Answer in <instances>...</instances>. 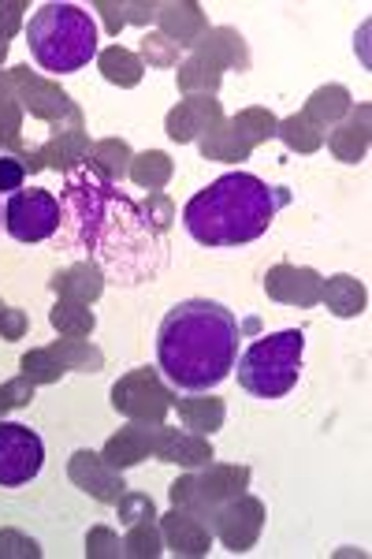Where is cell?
I'll list each match as a JSON object with an SVG mask.
<instances>
[{
    "mask_svg": "<svg viewBox=\"0 0 372 559\" xmlns=\"http://www.w3.org/2000/svg\"><path fill=\"white\" fill-rule=\"evenodd\" d=\"M0 310H4V302H0Z\"/></svg>",
    "mask_w": 372,
    "mask_h": 559,
    "instance_id": "obj_42",
    "label": "cell"
},
{
    "mask_svg": "<svg viewBox=\"0 0 372 559\" xmlns=\"http://www.w3.org/2000/svg\"><path fill=\"white\" fill-rule=\"evenodd\" d=\"M57 250L89 258V265L120 287L153 284L168 261L165 231H157L145 205L123 194L89 160L63 179Z\"/></svg>",
    "mask_w": 372,
    "mask_h": 559,
    "instance_id": "obj_1",
    "label": "cell"
},
{
    "mask_svg": "<svg viewBox=\"0 0 372 559\" xmlns=\"http://www.w3.org/2000/svg\"><path fill=\"white\" fill-rule=\"evenodd\" d=\"M142 519H153V500L149 496H120V522L123 526H134Z\"/></svg>",
    "mask_w": 372,
    "mask_h": 559,
    "instance_id": "obj_36",
    "label": "cell"
},
{
    "mask_svg": "<svg viewBox=\"0 0 372 559\" xmlns=\"http://www.w3.org/2000/svg\"><path fill=\"white\" fill-rule=\"evenodd\" d=\"M213 123H220V105L213 97H194V102H183L168 116V134L176 142H190L194 134L213 128Z\"/></svg>",
    "mask_w": 372,
    "mask_h": 559,
    "instance_id": "obj_16",
    "label": "cell"
},
{
    "mask_svg": "<svg viewBox=\"0 0 372 559\" xmlns=\"http://www.w3.org/2000/svg\"><path fill=\"white\" fill-rule=\"evenodd\" d=\"M0 556H41V548L34 545V540L12 534V530H4V534H0Z\"/></svg>",
    "mask_w": 372,
    "mask_h": 559,
    "instance_id": "obj_40",
    "label": "cell"
},
{
    "mask_svg": "<svg viewBox=\"0 0 372 559\" xmlns=\"http://www.w3.org/2000/svg\"><path fill=\"white\" fill-rule=\"evenodd\" d=\"M26 332V313L23 310H0V336L20 340Z\"/></svg>",
    "mask_w": 372,
    "mask_h": 559,
    "instance_id": "obj_41",
    "label": "cell"
},
{
    "mask_svg": "<svg viewBox=\"0 0 372 559\" xmlns=\"http://www.w3.org/2000/svg\"><path fill=\"white\" fill-rule=\"evenodd\" d=\"M153 455L160 463H179V466H208L213 463V444L202 440L197 432H179V429H157L153 432Z\"/></svg>",
    "mask_w": 372,
    "mask_h": 559,
    "instance_id": "obj_14",
    "label": "cell"
},
{
    "mask_svg": "<svg viewBox=\"0 0 372 559\" xmlns=\"http://www.w3.org/2000/svg\"><path fill=\"white\" fill-rule=\"evenodd\" d=\"M57 358L68 369H83V373H97L101 369V362H105V355L97 347H89V344H83V340H60L57 347Z\"/></svg>",
    "mask_w": 372,
    "mask_h": 559,
    "instance_id": "obj_28",
    "label": "cell"
},
{
    "mask_svg": "<svg viewBox=\"0 0 372 559\" xmlns=\"http://www.w3.org/2000/svg\"><path fill=\"white\" fill-rule=\"evenodd\" d=\"M26 45L41 71L71 75L97 57V23L83 4H41L26 23Z\"/></svg>",
    "mask_w": 372,
    "mask_h": 559,
    "instance_id": "obj_4",
    "label": "cell"
},
{
    "mask_svg": "<svg viewBox=\"0 0 372 559\" xmlns=\"http://www.w3.org/2000/svg\"><path fill=\"white\" fill-rule=\"evenodd\" d=\"M23 377L34 384H49V381H60L63 373H68V366L57 358V350L52 347H41V350H31V355H23Z\"/></svg>",
    "mask_w": 372,
    "mask_h": 559,
    "instance_id": "obj_23",
    "label": "cell"
},
{
    "mask_svg": "<svg viewBox=\"0 0 372 559\" xmlns=\"http://www.w3.org/2000/svg\"><path fill=\"white\" fill-rule=\"evenodd\" d=\"M287 202V187H268L250 173H228L183 205V228L202 247H247L265 236Z\"/></svg>",
    "mask_w": 372,
    "mask_h": 559,
    "instance_id": "obj_3",
    "label": "cell"
},
{
    "mask_svg": "<svg viewBox=\"0 0 372 559\" xmlns=\"http://www.w3.org/2000/svg\"><path fill=\"white\" fill-rule=\"evenodd\" d=\"M160 534H165L168 548L176 556H205L208 545H213L208 522H202L197 515H190V511H183V508H176L171 515H165V526H160Z\"/></svg>",
    "mask_w": 372,
    "mask_h": 559,
    "instance_id": "obj_15",
    "label": "cell"
},
{
    "mask_svg": "<svg viewBox=\"0 0 372 559\" xmlns=\"http://www.w3.org/2000/svg\"><path fill=\"white\" fill-rule=\"evenodd\" d=\"M89 142H86V134L83 131H63L57 142H49V146H45L38 157L41 160H49L52 168H63V173H71V168H79V165H86L89 160Z\"/></svg>",
    "mask_w": 372,
    "mask_h": 559,
    "instance_id": "obj_20",
    "label": "cell"
},
{
    "mask_svg": "<svg viewBox=\"0 0 372 559\" xmlns=\"http://www.w3.org/2000/svg\"><path fill=\"white\" fill-rule=\"evenodd\" d=\"M321 287H324V280L316 276L313 269L279 265L265 276V292L272 299L290 302V306H316L321 302Z\"/></svg>",
    "mask_w": 372,
    "mask_h": 559,
    "instance_id": "obj_12",
    "label": "cell"
},
{
    "mask_svg": "<svg viewBox=\"0 0 372 559\" xmlns=\"http://www.w3.org/2000/svg\"><path fill=\"white\" fill-rule=\"evenodd\" d=\"M302 350H305V332L302 329H284L261 336L242 350L239 362V384L257 400H284L287 392L298 388L302 377Z\"/></svg>",
    "mask_w": 372,
    "mask_h": 559,
    "instance_id": "obj_5",
    "label": "cell"
},
{
    "mask_svg": "<svg viewBox=\"0 0 372 559\" xmlns=\"http://www.w3.org/2000/svg\"><path fill=\"white\" fill-rule=\"evenodd\" d=\"M86 545H89L86 548L89 556H120L123 552V545L116 540V534H112V530H105V526H97L94 534H89Z\"/></svg>",
    "mask_w": 372,
    "mask_h": 559,
    "instance_id": "obj_38",
    "label": "cell"
},
{
    "mask_svg": "<svg viewBox=\"0 0 372 559\" xmlns=\"http://www.w3.org/2000/svg\"><path fill=\"white\" fill-rule=\"evenodd\" d=\"M52 292L60 295V299L68 302H94L97 295L105 292V276L97 265H75L68 269V273H57L52 276Z\"/></svg>",
    "mask_w": 372,
    "mask_h": 559,
    "instance_id": "obj_18",
    "label": "cell"
},
{
    "mask_svg": "<svg viewBox=\"0 0 372 559\" xmlns=\"http://www.w3.org/2000/svg\"><path fill=\"white\" fill-rule=\"evenodd\" d=\"M179 418L187 429H194L197 437L220 429L224 421V403L220 400H179Z\"/></svg>",
    "mask_w": 372,
    "mask_h": 559,
    "instance_id": "obj_21",
    "label": "cell"
},
{
    "mask_svg": "<svg viewBox=\"0 0 372 559\" xmlns=\"http://www.w3.org/2000/svg\"><path fill=\"white\" fill-rule=\"evenodd\" d=\"M23 176H26V165L20 157H4L0 153V191H23Z\"/></svg>",
    "mask_w": 372,
    "mask_h": 559,
    "instance_id": "obj_37",
    "label": "cell"
},
{
    "mask_svg": "<svg viewBox=\"0 0 372 559\" xmlns=\"http://www.w3.org/2000/svg\"><path fill=\"white\" fill-rule=\"evenodd\" d=\"M247 481H250L247 466H213L208 463V474L183 477V481L171 485V503L190 511V515H197L202 522H208L224 500H231V496H239L247 489Z\"/></svg>",
    "mask_w": 372,
    "mask_h": 559,
    "instance_id": "obj_6",
    "label": "cell"
},
{
    "mask_svg": "<svg viewBox=\"0 0 372 559\" xmlns=\"http://www.w3.org/2000/svg\"><path fill=\"white\" fill-rule=\"evenodd\" d=\"M179 49H183V45L165 38V34H149V38L142 41V52H145V60H149V64H176Z\"/></svg>",
    "mask_w": 372,
    "mask_h": 559,
    "instance_id": "obj_35",
    "label": "cell"
},
{
    "mask_svg": "<svg viewBox=\"0 0 372 559\" xmlns=\"http://www.w3.org/2000/svg\"><path fill=\"white\" fill-rule=\"evenodd\" d=\"M347 105H350L347 90H343V86H328V90H316L310 108H305V116L321 123V128H328V120H335V116H339Z\"/></svg>",
    "mask_w": 372,
    "mask_h": 559,
    "instance_id": "obj_30",
    "label": "cell"
},
{
    "mask_svg": "<svg viewBox=\"0 0 372 559\" xmlns=\"http://www.w3.org/2000/svg\"><path fill=\"white\" fill-rule=\"evenodd\" d=\"M231 128L239 131V139L247 142V146L253 150L261 139H272V134H276L279 123L272 120V116L265 112V108H250V112H239V116H235V120H231Z\"/></svg>",
    "mask_w": 372,
    "mask_h": 559,
    "instance_id": "obj_26",
    "label": "cell"
},
{
    "mask_svg": "<svg viewBox=\"0 0 372 559\" xmlns=\"http://www.w3.org/2000/svg\"><path fill=\"white\" fill-rule=\"evenodd\" d=\"M4 228L20 242H45L60 228V198L41 187L15 191L4 205Z\"/></svg>",
    "mask_w": 372,
    "mask_h": 559,
    "instance_id": "obj_7",
    "label": "cell"
},
{
    "mask_svg": "<svg viewBox=\"0 0 372 559\" xmlns=\"http://www.w3.org/2000/svg\"><path fill=\"white\" fill-rule=\"evenodd\" d=\"M127 556H160V530L153 526V519H142L131 526V534L123 540Z\"/></svg>",
    "mask_w": 372,
    "mask_h": 559,
    "instance_id": "obj_32",
    "label": "cell"
},
{
    "mask_svg": "<svg viewBox=\"0 0 372 559\" xmlns=\"http://www.w3.org/2000/svg\"><path fill=\"white\" fill-rule=\"evenodd\" d=\"M31 400H34V381H26V377H15V381L0 384V414L20 411Z\"/></svg>",
    "mask_w": 372,
    "mask_h": 559,
    "instance_id": "obj_34",
    "label": "cell"
},
{
    "mask_svg": "<svg viewBox=\"0 0 372 559\" xmlns=\"http://www.w3.org/2000/svg\"><path fill=\"white\" fill-rule=\"evenodd\" d=\"M171 392L160 384L157 369H134L120 384L112 388V407L127 414L131 421H145V426H160L165 414L171 411Z\"/></svg>",
    "mask_w": 372,
    "mask_h": 559,
    "instance_id": "obj_9",
    "label": "cell"
},
{
    "mask_svg": "<svg viewBox=\"0 0 372 559\" xmlns=\"http://www.w3.org/2000/svg\"><path fill=\"white\" fill-rule=\"evenodd\" d=\"M52 324H57L63 336H89L97 321L83 302H60L57 310H52Z\"/></svg>",
    "mask_w": 372,
    "mask_h": 559,
    "instance_id": "obj_29",
    "label": "cell"
},
{
    "mask_svg": "<svg viewBox=\"0 0 372 559\" xmlns=\"http://www.w3.org/2000/svg\"><path fill=\"white\" fill-rule=\"evenodd\" d=\"M45 444L31 426L0 421V489H20L41 474Z\"/></svg>",
    "mask_w": 372,
    "mask_h": 559,
    "instance_id": "obj_8",
    "label": "cell"
},
{
    "mask_svg": "<svg viewBox=\"0 0 372 559\" xmlns=\"http://www.w3.org/2000/svg\"><path fill=\"white\" fill-rule=\"evenodd\" d=\"M12 83L20 86V97L23 105L31 108L34 116H41V120H57V116H68V120H79V112L71 108L68 94L49 83H41V79L31 75V68H15Z\"/></svg>",
    "mask_w": 372,
    "mask_h": 559,
    "instance_id": "obj_13",
    "label": "cell"
},
{
    "mask_svg": "<svg viewBox=\"0 0 372 559\" xmlns=\"http://www.w3.org/2000/svg\"><path fill=\"white\" fill-rule=\"evenodd\" d=\"M145 213L149 221L157 224V231H168L171 228V202L160 191H149V202H145Z\"/></svg>",
    "mask_w": 372,
    "mask_h": 559,
    "instance_id": "obj_39",
    "label": "cell"
},
{
    "mask_svg": "<svg viewBox=\"0 0 372 559\" xmlns=\"http://www.w3.org/2000/svg\"><path fill=\"white\" fill-rule=\"evenodd\" d=\"M261 522H265V508L253 496H231L208 519V530H216V537L231 548V552H247L261 534Z\"/></svg>",
    "mask_w": 372,
    "mask_h": 559,
    "instance_id": "obj_10",
    "label": "cell"
},
{
    "mask_svg": "<svg viewBox=\"0 0 372 559\" xmlns=\"http://www.w3.org/2000/svg\"><path fill=\"white\" fill-rule=\"evenodd\" d=\"M71 481H75L79 489L94 492L101 503H120V496L127 492L123 477L94 452H75V455H71Z\"/></svg>",
    "mask_w": 372,
    "mask_h": 559,
    "instance_id": "obj_11",
    "label": "cell"
},
{
    "mask_svg": "<svg viewBox=\"0 0 372 559\" xmlns=\"http://www.w3.org/2000/svg\"><path fill=\"white\" fill-rule=\"evenodd\" d=\"M321 299L328 302V310L335 318H358L365 310V287L353 276H332L328 284L321 287Z\"/></svg>",
    "mask_w": 372,
    "mask_h": 559,
    "instance_id": "obj_19",
    "label": "cell"
},
{
    "mask_svg": "<svg viewBox=\"0 0 372 559\" xmlns=\"http://www.w3.org/2000/svg\"><path fill=\"white\" fill-rule=\"evenodd\" d=\"M347 142H358V153L365 157V146H369V105H361V108H358V116H353L347 128H339V131H332V134H328V146L335 150V157H339Z\"/></svg>",
    "mask_w": 372,
    "mask_h": 559,
    "instance_id": "obj_31",
    "label": "cell"
},
{
    "mask_svg": "<svg viewBox=\"0 0 372 559\" xmlns=\"http://www.w3.org/2000/svg\"><path fill=\"white\" fill-rule=\"evenodd\" d=\"M242 324L224 302L187 299L157 329V366L179 392H213L239 362Z\"/></svg>",
    "mask_w": 372,
    "mask_h": 559,
    "instance_id": "obj_2",
    "label": "cell"
},
{
    "mask_svg": "<svg viewBox=\"0 0 372 559\" xmlns=\"http://www.w3.org/2000/svg\"><path fill=\"white\" fill-rule=\"evenodd\" d=\"M276 134H284V142L287 146H295V150H302V153H310L316 150L324 142V128L316 120H310V116H295V120H287V123H279Z\"/></svg>",
    "mask_w": 372,
    "mask_h": 559,
    "instance_id": "obj_24",
    "label": "cell"
},
{
    "mask_svg": "<svg viewBox=\"0 0 372 559\" xmlns=\"http://www.w3.org/2000/svg\"><path fill=\"white\" fill-rule=\"evenodd\" d=\"M101 71L108 83H120V86H134L142 79V60L134 57V52L120 49V45H112V49L101 52Z\"/></svg>",
    "mask_w": 372,
    "mask_h": 559,
    "instance_id": "obj_22",
    "label": "cell"
},
{
    "mask_svg": "<svg viewBox=\"0 0 372 559\" xmlns=\"http://www.w3.org/2000/svg\"><path fill=\"white\" fill-rule=\"evenodd\" d=\"M89 157H94L89 165L101 168V173L116 183V179H123V176H127V160H131V150H127L123 142L108 139V142H97V146L89 150Z\"/></svg>",
    "mask_w": 372,
    "mask_h": 559,
    "instance_id": "obj_27",
    "label": "cell"
},
{
    "mask_svg": "<svg viewBox=\"0 0 372 559\" xmlns=\"http://www.w3.org/2000/svg\"><path fill=\"white\" fill-rule=\"evenodd\" d=\"M153 452V429H142V426H127L120 429V437H112L105 444L101 459L112 471H127V466L142 463L145 455Z\"/></svg>",
    "mask_w": 372,
    "mask_h": 559,
    "instance_id": "obj_17",
    "label": "cell"
},
{
    "mask_svg": "<svg viewBox=\"0 0 372 559\" xmlns=\"http://www.w3.org/2000/svg\"><path fill=\"white\" fill-rule=\"evenodd\" d=\"M228 134H231V139H224V142L208 134V139L202 142V153H205V157H220V160H239V157H247L250 146L239 139V131L228 128Z\"/></svg>",
    "mask_w": 372,
    "mask_h": 559,
    "instance_id": "obj_33",
    "label": "cell"
},
{
    "mask_svg": "<svg viewBox=\"0 0 372 559\" xmlns=\"http://www.w3.org/2000/svg\"><path fill=\"white\" fill-rule=\"evenodd\" d=\"M171 176V160L165 153H142L139 160L131 165V179L139 187H149V191H160Z\"/></svg>",
    "mask_w": 372,
    "mask_h": 559,
    "instance_id": "obj_25",
    "label": "cell"
}]
</instances>
